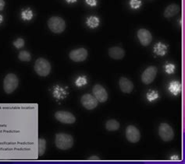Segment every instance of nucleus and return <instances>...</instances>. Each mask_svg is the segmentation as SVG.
I'll return each mask as SVG.
<instances>
[{
  "mask_svg": "<svg viewBox=\"0 0 185 164\" xmlns=\"http://www.w3.org/2000/svg\"><path fill=\"white\" fill-rule=\"evenodd\" d=\"M87 83V80L85 77H79L76 81V85L78 87H82Z\"/></svg>",
  "mask_w": 185,
  "mask_h": 164,
  "instance_id": "bb28decb",
  "label": "nucleus"
},
{
  "mask_svg": "<svg viewBox=\"0 0 185 164\" xmlns=\"http://www.w3.org/2000/svg\"><path fill=\"white\" fill-rule=\"evenodd\" d=\"M93 96L96 98L99 102L105 103L108 100V94L106 89L99 84H96L94 86L92 89Z\"/></svg>",
  "mask_w": 185,
  "mask_h": 164,
  "instance_id": "9d476101",
  "label": "nucleus"
},
{
  "mask_svg": "<svg viewBox=\"0 0 185 164\" xmlns=\"http://www.w3.org/2000/svg\"><path fill=\"white\" fill-rule=\"evenodd\" d=\"M86 2L91 6H95L97 4V2H96V0H86Z\"/></svg>",
  "mask_w": 185,
  "mask_h": 164,
  "instance_id": "cd10ccee",
  "label": "nucleus"
},
{
  "mask_svg": "<svg viewBox=\"0 0 185 164\" xmlns=\"http://www.w3.org/2000/svg\"><path fill=\"white\" fill-rule=\"evenodd\" d=\"M126 138L130 142L137 143L141 138V134L138 128L134 125L127 126L126 129Z\"/></svg>",
  "mask_w": 185,
  "mask_h": 164,
  "instance_id": "0eeeda50",
  "label": "nucleus"
},
{
  "mask_svg": "<svg viewBox=\"0 0 185 164\" xmlns=\"http://www.w3.org/2000/svg\"><path fill=\"white\" fill-rule=\"evenodd\" d=\"M175 71V65L173 64H168L166 65V72L168 74H173Z\"/></svg>",
  "mask_w": 185,
  "mask_h": 164,
  "instance_id": "a878e982",
  "label": "nucleus"
},
{
  "mask_svg": "<svg viewBox=\"0 0 185 164\" xmlns=\"http://www.w3.org/2000/svg\"><path fill=\"white\" fill-rule=\"evenodd\" d=\"M159 135L164 142H170L174 138V132L167 123H162L159 127Z\"/></svg>",
  "mask_w": 185,
  "mask_h": 164,
  "instance_id": "39448f33",
  "label": "nucleus"
},
{
  "mask_svg": "<svg viewBox=\"0 0 185 164\" xmlns=\"http://www.w3.org/2000/svg\"><path fill=\"white\" fill-rule=\"evenodd\" d=\"M55 118L58 121L63 124H74L76 121V118L69 111H60L55 114Z\"/></svg>",
  "mask_w": 185,
  "mask_h": 164,
  "instance_id": "423d86ee",
  "label": "nucleus"
},
{
  "mask_svg": "<svg viewBox=\"0 0 185 164\" xmlns=\"http://www.w3.org/2000/svg\"><path fill=\"white\" fill-rule=\"evenodd\" d=\"M157 74V69L155 66H149L147 68L141 76V81L143 83L148 85L152 83L155 79Z\"/></svg>",
  "mask_w": 185,
  "mask_h": 164,
  "instance_id": "6e6552de",
  "label": "nucleus"
},
{
  "mask_svg": "<svg viewBox=\"0 0 185 164\" xmlns=\"http://www.w3.org/2000/svg\"><path fill=\"white\" fill-rule=\"evenodd\" d=\"M69 57L71 60L75 62H81L86 60L88 57V51L85 48H78L73 50L70 52Z\"/></svg>",
  "mask_w": 185,
  "mask_h": 164,
  "instance_id": "9b49d317",
  "label": "nucleus"
},
{
  "mask_svg": "<svg viewBox=\"0 0 185 164\" xmlns=\"http://www.w3.org/2000/svg\"><path fill=\"white\" fill-rule=\"evenodd\" d=\"M120 127V125L119 121H117L115 119H110V120L107 121L106 123V130L109 131V132H115L117 131Z\"/></svg>",
  "mask_w": 185,
  "mask_h": 164,
  "instance_id": "dca6fc26",
  "label": "nucleus"
},
{
  "mask_svg": "<svg viewBox=\"0 0 185 164\" xmlns=\"http://www.w3.org/2000/svg\"><path fill=\"white\" fill-rule=\"evenodd\" d=\"M18 58L22 62H29L31 59V55L29 53L28 51H21L19 53Z\"/></svg>",
  "mask_w": 185,
  "mask_h": 164,
  "instance_id": "412c9836",
  "label": "nucleus"
},
{
  "mask_svg": "<svg viewBox=\"0 0 185 164\" xmlns=\"http://www.w3.org/2000/svg\"><path fill=\"white\" fill-rule=\"evenodd\" d=\"M2 19H3V17H2V16H1V15H0V23L2 22Z\"/></svg>",
  "mask_w": 185,
  "mask_h": 164,
  "instance_id": "2f4dec72",
  "label": "nucleus"
},
{
  "mask_svg": "<svg viewBox=\"0 0 185 164\" xmlns=\"http://www.w3.org/2000/svg\"><path fill=\"white\" fill-rule=\"evenodd\" d=\"M166 51H167V47L161 42L156 44L154 47V52L159 56H163L166 55Z\"/></svg>",
  "mask_w": 185,
  "mask_h": 164,
  "instance_id": "a211bd4d",
  "label": "nucleus"
},
{
  "mask_svg": "<svg viewBox=\"0 0 185 164\" xmlns=\"http://www.w3.org/2000/svg\"><path fill=\"white\" fill-rule=\"evenodd\" d=\"M109 55L115 60H120L125 56V51L120 47H113L109 49Z\"/></svg>",
  "mask_w": 185,
  "mask_h": 164,
  "instance_id": "4468645a",
  "label": "nucleus"
},
{
  "mask_svg": "<svg viewBox=\"0 0 185 164\" xmlns=\"http://www.w3.org/2000/svg\"><path fill=\"white\" fill-rule=\"evenodd\" d=\"M119 86L121 91L124 94H131L134 90V83L125 77L120 78L119 80Z\"/></svg>",
  "mask_w": 185,
  "mask_h": 164,
  "instance_id": "ddd939ff",
  "label": "nucleus"
},
{
  "mask_svg": "<svg viewBox=\"0 0 185 164\" xmlns=\"http://www.w3.org/2000/svg\"><path fill=\"white\" fill-rule=\"evenodd\" d=\"M13 45L16 48H23L24 45V39L22 38H18L16 41H15L13 42Z\"/></svg>",
  "mask_w": 185,
  "mask_h": 164,
  "instance_id": "b1692460",
  "label": "nucleus"
},
{
  "mask_svg": "<svg viewBox=\"0 0 185 164\" xmlns=\"http://www.w3.org/2000/svg\"><path fill=\"white\" fill-rule=\"evenodd\" d=\"M21 16H22V18H23L24 19L30 20V19H31V18L33 17V12H32V11L30 9H26V10L23 11Z\"/></svg>",
  "mask_w": 185,
  "mask_h": 164,
  "instance_id": "4be33fe9",
  "label": "nucleus"
},
{
  "mask_svg": "<svg viewBox=\"0 0 185 164\" xmlns=\"http://www.w3.org/2000/svg\"><path fill=\"white\" fill-rule=\"evenodd\" d=\"M81 104L87 110H93L98 106L99 101L92 94H84L81 97Z\"/></svg>",
  "mask_w": 185,
  "mask_h": 164,
  "instance_id": "1a4fd4ad",
  "label": "nucleus"
},
{
  "mask_svg": "<svg viewBox=\"0 0 185 164\" xmlns=\"http://www.w3.org/2000/svg\"><path fill=\"white\" fill-rule=\"evenodd\" d=\"M46 149V140L45 138H39L38 139V155L42 156L44 155Z\"/></svg>",
  "mask_w": 185,
  "mask_h": 164,
  "instance_id": "6ab92c4d",
  "label": "nucleus"
},
{
  "mask_svg": "<svg viewBox=\"0 0 185 164\" xmlns=\"http://www.w3.org/2000/svg\"><path fill=\"white\" fill-rule=\"evenodd\" d=\"M158 97H159V95H158V93L155 91L150 92V93H148V94H147V98H148V100L149 101H155V99L158 98Z\"/></svg>",
  "mask_w": 185,
  "mask_h": 164,
  "instance_id": "5701e85b",
  "label": "nucleus"
},
{
  "mask_svg": "<svg viewBox=\"0 0 185 164\" xmlns=\"http://www.w3.org/2000/svg\"><path fill=\"white\" fill-rule=\"evenodd\" d=\"M19 85L17 76L13 73H9L5 76L3 81V89L6 94H9L14 92Z\"/></svg>",
  "mask_w": 185,
  "mask_h": 164,
  "instance_id": "20e7f679",
  "label": "nucleus"
},
{
  "mask_svg": "<svg viewBox=\"0 0 185 164\" xmlns=\"http://www.w3.org/2000/svg\"><path fill=\"white\" fill-rule=\"evenodd\" d=\"M138 37L143 46H148L152 41V34L146 29H140L138 31Z\"/></svg>",
  "mask_w": 185,
  "mask_h": 164,
  "instance_id": "f8f14e48",
  "label": "nucleus"
},
{
  "mask_svg": "<svg viewBox=\"0 0 185 164\" xmlns=\"http://www.w3.org/2000/svg\"><path fill=\"white\" fill-rule=\"evenodd\" d=\"M5 1L4 0H0V11H2L5 7Z\"/></svg>",
  "mask_w": 185,
  "mask_h": 164,
  "instance_id": "c85d7f7f",
  "label": "nucleus"
},
{
  "mask_svg": "<svg viewBox=\"0 0 185 164\" xmlns=\"http://www.w3.org/2000/svg\"><path fill=\"white\" fill-rule=\"evenodd\" d=\"M87 24L91 28H95L97 27L99 24V18L96 16H91L88 18V21H87Z\"/></svg>",
  "mask_w": 185,
  "mask_h": 164,
  "instance_id": "aec40b11",
  "label": "nucleus"
},
{
  "mask_svg": "<svg viewBox=\"0 0 185 164\" xmlns=\"http://www.w3.org/2000/svg\"><path fill=\"white\" fill-rule=\"evenodd\" d=\"M90 159H99V158H95V157H92Z\"/></svg>",
  "mask_w": 185,
  "mask_h": 164,
  "instance_id": "473e14b6",
  "label": "nucleus"
},
{
  "mask_svg": "<svg viewBox=\"0 0 185 164\" xmlns=\"http://www.w3.org/2000/svg\"><path fill=\"white\" fill-rule=\"evenodd\" d=\"M180 6L177 4H170L166 8L164 11V16L166 18H170L176 15L180 12Z\"/></svg>",
  "mask_w": 185,
  "mask_h": 164,
  "instance_id": "2eb2a0df",
  "label": "nucleus"
},
{
  "mask_svg": "<svg viewBox=\"0 0 185 164\" xmlns=\"http://www.w3.org/2000/svg\"><path fill=\"white\" fill-rule=\"evenodd\" d=\"M55 144L59 149L67 150L74 145V138L72 135L65 133H58L56 135Z\"/></svg>",
  "mask_w": 185,
  "mask_h": 164,
  "instance_id": "f257e3e1",
  "label": "nucleus"
},
{
  "mask_svg": "<svg viewBox=\"0 0 185 164\" xmlns=\"http://www.w3.org/2000/svg\"><path fill=\"white\" fill-rule=\"evenodd\" d=\"M67 2H69V3H73V2H75L77 0H66Z\"/></svg>",
  "mask_w": 185,
  "mask_h": 164,
  "instance_id": "c756f323",
  "label": "nucleus"
},
{
  "mask_svg": "<svg viewBox=\"0 0 185 164\" xmlns=\"http://www.w3.org/2000/svg\"><path fill=\"white\" fill-rule=\"evenodd\" d=\"M175 157H172V158H171V159H176V160H178V159H179V158H178V157H176V155H174Z\"/></svg>",
  "mask_w": 185,
  "mask_h": 164,
  "instance_id": "7c9ffc66",
  "label": "nucleus"
},
{
  "mask_svg": "<svg viewBox=\"0 0 185 164\" xmlns=\"http://www.w3.org/2000/svg\"><path fill=\"white\" fill-rule=\"evenodd\" d=\"M130 5L133 9H138L141 5V0H131Z\"/></svg>",
  "mask_w": 185,
  "mask_h": 164,
  "instance_id": "393cba45",
  "label": "nucleus"
},
{
  "mask_svg": "<svg viewBox=\"0 0 185 164\" xmlns=\"http://www.w3.org/2000/svg\"><path fill=\"white\" fill-rule=\"evenodd\" d=\"M34 71L38 76L45 77L51 72V65L45 58H39L36 60L34 64Z\"/></svg>",
  "mask_w": 185,
  "mask_h": 164,
  "instance_id": "7ed1b4c3",
  "label": "nucleus"
},
{
  "mask_svg": "<svg viewBox=\"0 0 185 164\" xmlns=\"http://www.w3.org/2000/svg\"><path fill=\"white\" fill-rule=\"evenodd\" d=\"M48 27L54 34H61L66 29L65 20L60 16H53L48 20Z\"/></svg>",
  "mask_w": 185,
  "mask_h": 164,
  "instance_id": "f03ea898",
  "label": "nucleus"
},
{
  "mask_svg": "<svg viewBox=\"0 0 185 164\" xmlns=\"http://www.w3.org/2000/svg\"><path fill=\"white\" fill-rule=\"evenodd\" d=\"M169 90L173 95H178L181 92V84L177 81L171 82L169 83Z\"/></svg>",
  "mask_w": 185,
  "mask_h": 164,
  "instance_id": "f3484780",
  "label": "nucleus"
}]
</instances>
